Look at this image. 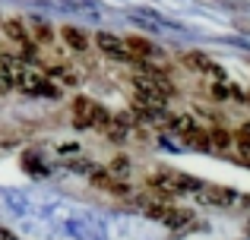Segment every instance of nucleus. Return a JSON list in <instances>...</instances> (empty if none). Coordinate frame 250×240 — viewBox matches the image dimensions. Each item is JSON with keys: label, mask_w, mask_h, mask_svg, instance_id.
Segmentation results:
<instances>
[{"label": "nucleus", "mask_w": 250, "mask_h": 240, "mask_svg": "<svg viewBox=\"0 0 250 240\" xmlns=\"http://www.w3.org/2000/svg\"><path fill=\"white\" fill-rule=\"evenodd\" d=\"M95 48L102 51L104 57H111V60H133V54L127 51V41H121V38L111 35V32H98L95 35Z\"/></svg>", "instance_id": "nucleus-1"}, {"label": "nucleus", "mask_w": 250, "mask_h": 240, "mask_svg": "<svg viewBox=\"0 0 250 240\" xmlns=\"http://www.w3.org/2000/svg\"><path fill=\"white\" fill-rule=\"evenodd\" d=\"M16 86H19V92H25V95H54V89L48 86V79L38 76V73H29V70H19L16 73Z\"/></svg>", "instance_id": "nucleus-2"}, {"label": "nucleus", "mask_w": 250, "mask_h": 240, "mask_svg": "<svg viewBox=\"0 0 250 240\" xmlns=\"http://www.w3.org/2000/svg\"><path fill=\"white\" fill-rule=\"evenodd\" d=\"M184 63H187L190 70H196V73H206V76H212V79H225V70H222L219 63L212 60V57L200 54V51H193V54H184Z\"/></svg>", "instance_id": "nucleus-3"}, {"label": "nucleus", "mask_w": 250, "mask_h": 240, "mask_svg": "<svg viewBox=\"0 0 250 240\" xmlns=\"http://www.w3.org/2000/svg\"><path fill=\"white\" fill-rule=\"evenodd\" d=\"M162 222H165L171 231H187L190 224H193V212L190 209H174V205H171L165 215H162Z\"/></svg>", "instance_id": "nucleus-4"}, {"label": "nucleus", "mask_w": 250, "mask_h": 240, "mask_svg": "<svg viewBox=\"0 0 250 240\" xmlns=\"http://www.w3.org/2000/svg\"><path fill=\"white\" fill-rule=\"evenodd\" d=\"M92 111H95V105H92L89 98H76L73 101V123L80 129H89L92 127Z\"/></svg>", "instance_id": "nucleus-5"}, {"label": "nucleus", "mask_w": 250, "mask_h": 240, "mask_svg": "<svg viewBox=\"0 0 250 240\" xmlns=\"http://www.w3.org/2000/svg\"><path fill=\"white\" fill-rule=\"evenodd\" d=\"M61 38L67 41V48L76 51V54H83V51L89 48V38H85L83 29H76V25H63V29H61Z\"/></svg>", "instance_id": "nucleus-6"}, {"label": "nucleus", "mask_w": 250, "mask_h": 240, "mask_svg": "<svg viewBox=\"0 0 250 240\" xmlns=\"http://www.w3.org/2000/svg\"><path fill=\"white\" fill-rule=\"evenodd\" d=\"M206 199L212 205H219V209H228L231 203H238V196H234L231 190H222V186H209V190H206Z\"/></svg>", "instance_id": "nucleus-7"}, {"label": "nucleus", "mask_w": 250, "mask_h": 240, "mask_svg": "<svg viewBox=\"0 0 250 240\" xmlns=\"http://www.w3.org/2000/svg\"><path fill=\"white\" fill-rule=\"evenodd\" d=\"M3 32H6V35H10L16 44H29V32L22 29V22H19V19H6V22H3Z\"/></svg>", "instance_id": "nucleus-8"}, {"label": "nucleus", "mask_w": 250, "mask_h": 240, "mask_svg": "<svg viewBox=\"0 0 250 240\" xmlns=\"http://www.w3.org/2000/svg\"><path fill=\"white\" fill-rule=\"evenodd\" d=\"M127 51H130V54H133V57H152L155 54V48H152V44H149L146 41V38H127Z\"/></svg>", "instance_id": "nucleus-9"}, {"label": "nucleus", "mask_w": 250, "mask_h": 240, "mask_svg": "<svg viewBox=\"0 0 250 240\" xmlns=\"http://www.w3.org/2000/svg\"><path fill=\"white\" fill-rule=\"evenodd\" d=\"M171 127H174L177 136H187L190 129H196V120L187 117V114H181V117H171Z\"/></svg>", "instance_id": "nucleus-10"}, {"label": "nucleus", "mask_w": 250, "mask_h": 240, "mask_svg": "<svg viewBox=\"0 0 250 240\" xmlns=\"http://www.w3.org/2000/svg\"><path fill=\"white\" fill-rule=\"evenodd\" d=\"M209 142H212V146H219V148H228L231 146V133H225V129H209Z\"/></svg>", "instance_id": "nucleus-11"}, {"label": "nucleus", "mask_w": 250, "mask_h": 240, "mask_svg": "<svg viewBox=\"0 0 250 240\" xmlns=\"http://www.w3.org/2000/svg\"><path fill=\"white\" fill-rule=\"evenodd\" d=\"M51 38H54L51 25H48V22H38V25H35V41H44V44H48Z\"/></svg>", "instance_id": "nucleus-12"}, {"label": "nucleus", "mask_w": 250, "mask_h": 240, "mask_svg": "<svg viewBox=\"0 0 250 240\" xmlns=\"http://www.w3.org/2000/svg\"><path fill=\"white\" fill-rule=\"evenodd\" d=\"M212 95H215V98H222V101H225L228 95H231V89H228L225 82H215V86H212Z\"/></svg>", "instance_id": "nucleus-13"}, {"label": "nucleus", "mask_w": 250, "mask_h": 240, "mask_svg": "<svg viewBox=\"0 0 250 240\" xmlns=\"http://www.w3.org/2000/svg\"><path fill=\"white\" fill-rule=\"evenodd\" d=\"M111 167H114L117 174H127V171H130V161H127V158H114V165H111Z\"/></svg>", "instance_id": "nucleus-14"}]
</instances>
